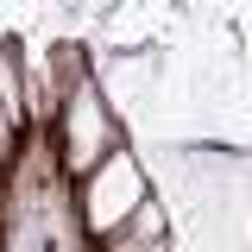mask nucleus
<instances>
[{"mask_svg": "<svg viewBox=\"0 0 252 252\" xmlns=\"http://www.w3.org/2000/svg\"><path fill=\"white\" fill-rule=\"evenodd\" d=\"M139 202H145L139 164H132L126 152H107L101 164H94V177H89V220L101 227V233H114L126 215H139Z\"/></svg>", "mask_w": 252, "mask_h": 252, "instance_id": "obj_1", "label": "nucleus"}, {"mask_svg": "<svg viewBox=\"0 0 252 252\" xmlns=\"http://www.w3.org/2000/svg\"><path fill=\"white\" fill-rule=\"evenodd\" d=\"M120 252H158V246H120Z\"/></svg>", "mask_w": 252, "mask_h": 252, "instance_id": "obj_5", "label": "nucleus"}, {"mask_svg": "<svg viewBox=\"0 0 252 252\" xmlns=\"http://www.w3.org/2000/svg\"><path fill=\"white\" fill-rule=\"evenodd\" d=\"M139 240H145V246L158 240V208H145V202H139Z\"/></svg>", "mask_w": 252, "mask_h": 252, "instance_id": "obj_3", "label": "nucleus"}, {"mask_svg": "<svg viewBox=\"0 0 252 252\" xmlns=\"http://www.w3.org/2000/svg\"><path fill=\"white\" fill-rule=\"evenodd\" d=\"M6 132H13V126H6V107H0V145H6Z\"/></svg>", "mask_w": 252, "mask_h": 252, "instance_id": "obj_4", "label": "nucleus"}, {"mask_svg": "<svg viewBox=\"0 0 252 252\" xmlns=\"http://www.w3.org/2000/svg\"><path fill=\"white\" fill-rule=\"evenodd\" d=\"M114 145V126H107V107L94 89L69 94V114H63V152H69V170H94Z\"/></svg>", "mask_w": 252, "mask_h": 252, "instance_id": "obj_2", "label": "nucleus"}]
</instances>
